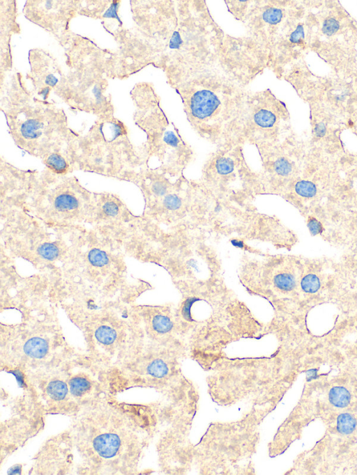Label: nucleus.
I'll return each mask as SVG.
<instances>
[{
    "mask_svg": "<svg viewBox=\"0 0 357 475\" xmlns=\"http://www.w3.org/2000/svg\"><path fill=\"white\" fill-rule=\"evenodd\" d=\"M1 249L31 263L48 277L71 259L81 226L54 228L24 208L0 212Z\"/></svg>",
    "mask_w": 357,
    "mask_h": 475,
    "instance_id": "obj_10",
    "label": "nucleus"
},
{
    "mask_svg": "<svg viewBox=\"0 0 357 475\" xmlns=\"http://www.w3.org/2000/svg\"><path fill=\"white\" fill-rule=\"evenodd\" d=\"M266 193L296 208L312 235L334 243L357 240V150L326 148L297 134Z\"/></svg>",
    "mask_w": 357,
    "mask_h": 475,
    "instance_id": "obj_1",
    "label": "nucleus"
},
{
    "mask_svg": "<svg viewBox=\"0 0 357 475\" xmlns=\"http://www.w3.org/2000/svg\"><path fill=\"white\" fill-rule=\"evenodd\" d=\"M135 217L118 195L107 192H96L88 224L100 233L119 242Z\"/></svg>",
    "mask_w": 357,
    "mask_h": 475,
    "instance_id": "obj_25",
    "label": "nucleus"
},
{
    "mask_svg": "<svg viewBox=\"0 0 357 475\" xmlns=\"http://www.w3.org/2000/svg\"><path fill=\"white\" fill-rule=\"evenodd\" d=\"M13 1H7V6H8V15H6L5 13V16L4 17L1 15V17L5 19V30L6 31L9 30L11 32L16 33L18 31L19 29V25L16 22V11H15V2L14 3ZM10 36H12V33L8 31L6 33L5 36L6 40V45H5V49L6 52V59H7V64L8 67L10 69L12 67V59H11V55H10V49L7 46V45L10 47ZM3 37H1V38H3Z\"/></svg>",
    "mask_w": 357,
    "mask_h": 475,
    "instance_id": "obj_29",
    "label": "nucleus"
},
{
    "mask_svg": "<svg viewBox=\"0 0 357 475\" xmlns=\"http://www.w3.org/2000/svg\"><path fill=\"white\" fill-rule=\"evenodd\" d=\"M39 173L36 169H22L0 159V212L23 208Z\"/></svg>",
    "mask_w": 357,
    "mask_h": 475,
    "instance_id": "obj_26",
    "label": "nucleus"
},
{
    "mask_svg": "<svg viewBox=\"0 0 357 475\" xmlns=\"http://www.w3.org/2000/svg\"><path fill=\"white\" fill-rule=\"evenodd\" d=\"M133 184L144 201L142 216L158 226L175 224L184 231L211 220L213 197L199 181L183 175L173 178L157 168L146 167Z\"/></svg>",
    "mask_w": 357,
    "mask_h": 475,
    "instance_id": "obj_9",
    "label": "nucleus"
},
{
    "mask_svg": "<svg viewBox=\"0 0 357 475\" xmlns=\"http://www.w3.org/2000/svg\"><path fill=\"white\" fill-rule=\"evenodd\" d=\"M41 161L45 168L57 175L67 176L75 171L68 148L64 150L52 152L42 158Z\"/></svg>",
    "mask_w": 357,
    "mask_h": 475,
    "instance_id": "obj_28",
    "label": "nucleus"
},
{
    "mask_svg": "<svg viewBox=\"0 0 357 475\" xmlns=\"http://www.w3.org/2000/svg\"><path fill=\"white\" fill-rule=\"evenodd\" d=\"M309 49L332 72L357 71V20L336 0L305 1Z\"/></svg>",
    "mask_w": 357,
    "mask_h": 475,
    "instance_id": "obj_14",
    "label": "nucleus"
},
{
    "mask_svg": "<svg viewBox=\"0 0 357 475\" xmlns=\"http://www.w3.org/2000/svg\"><path fill=\"white\" fill-rule=\"evenodd\" d=\"M158 406L131 403L110 396L72 418L68 428L79 475H134L156 433Z\"/></svg>",
    "mask_w": 357,
    "mask_h": 475,
    "instance_id": "obj_3",
    "label": "nucleus"
},
{
    "mask_svg": "<svg viewBox=\"0 0 357 475\" xmlns=\"http://www.w3.org/2000/svg\"><path fill=\"white\" fill-rule=\"evenodd\" d=\"M95 195L75 176L57 175L45 168L39 172L22 208L51 227L86 226L93 212Z\"/></svg>",
    "mask_w": 357,
    "mask_h": 475,
    "instance_id": "obj_15",
    "label": "nucleus"
},
{
    "mask_svg": "<svg viewBox=\"0 0 357 475\" xmlns=\"http://www.w3.org/2000/svg\"><path fill=\"white\" fill-rule=\"evenodd\" d=\"M6 373L15 376L17 387L11 391L1 389V465L44 429L47 416L23 373L18 371Z\"/></svg>",
    "mask_w": 357,
    "mask_h": 475,
    "instance_id": "obj_18",
    "label": "nucleus"
},
{
    "mask_svg": "<svg viewBox=\"0 0 357 475\" xmlns=\"http://www.w3.org/2000/svg\"><path fill=\"white\" fill-rule=\"evenodd\" d=\"M306 16L305 1H302L268 50V70L278 79L310 52Z\"/></svg>",
    "mask_w": 357,
    "mask_h": 475,
    "instance_id": "obj_22",
    "label": "nucleus"
},
{
    "mask_svg": "<svg viewBox=\"0 0 357 475\" xmlns=\"http://www.w3.org/2000/svg\"><path fill=\"white\" fill-rule=\"evenodd\" d=\"M199 182L215 198L240 208H253L252 201L261 195L258 173L248 166L241 144L216 147L203 165Z\"/></svg>",
    "mask_w": 357,
    "mask_h": 475,
    "instance_id": "obj_17",
    "label": "nucleus"
},
{
    "mask_svg": "<svg viewBox=\"0 0 357 475\" xmlns=\"http://www.w3.org/2000/svg\"><path fill=\"white\" fill-rule=\"evenodd\" d=\"M74 444L67 428L47 438L40 446L29 471L32 475H67L75 472Z\"/></svg>",
    "mask_w": 357,
    "mask_h": 475,
    "instance_id": "obj_24",
    "label": "nucleus"
},
{
    "mask_svg": "<svg viewBox=\"0 0 357 475\" xmlns=\"http://www.w3.org/2000/svg\"><path fill=\"white\" fill-rule=\"evenodd\" d=\"M293 131L286 104L266 88L250 91L241 123L239 143L257 149L279 143Z\"/></svg>",
    "mask_w": 357,
    "mask_h": 475,
    "instance_id": "obj_19",
    "label": "nucleus"
},
{
    "mask_svg": "<svg viewBox=\"0 0 357 475\" xmlns=\"http://www.w3.org/2000/svg\"><path fill=\"white\" fill-rule=\"evenodd\" d=\"M268 65V52L254 40L227 33L218 56L165 74L167 83L180 96L192 128L218 147L240 144L248 87Z\"/></svg>",
    "mask_w": 357,
    "mask_h": 475,
    "instance_id": "obj_2",
    "label": "nucleus"
},
{
    "mask_svg": "<svg viewBox=\"0 0 357 475\" xmlns=\"http://www.w3.org/2000/svg\"><path fill=\"white\" fill-rule=\"evenodd\" d=\"M0 338L1 372L34 371L79 351L67 342L55 312L34 315L17 323L1 322Z\"/></svg>",
    "mask_w": 357,
    "mask_h": 475,
    "instance_id": "obj_11",
    "label": "nucleus"
},
{
    "mask_svg": "<svg viewBox=\"0 0 357 475\" xmlns=\"http://www.w3.org/2000/svg\"><path fill=\"white\" fill-rule=\"evenodd\" d=\"M75 325L83 334L85 352L107 373L130 360L139 346V328L131 304L98 310Z\"/></svg>",
    "mask_w": 357,
    "mask_h": 475,
    "instance_id": "obj_16",
    "label": "nucleus"
},
{
    "mask_svg": "<svg viewBox=\"0 0 357 475\" xmlns=\"http://www.w3.org/2000/svg\"><path fill=\"white\" fill-rule=\"evenodd\" d=\"M23 374L46 415L73 418L89 406L114 396L107 371L85 352Z\"/></svg>",
    "mask_w": 357,
    "mask_h": 475,
    "instance_id": "obj_7",
    "label": "nucleus"
},
{
    "mask_svg": "<svg viewBox=\"0 0 357 475\" xmlns=\"http://www.w3.org/2000/svg\"><path fill=\"white\" fill-rule=\"evenodd\" d=\"M106 76L84 70H70L54 93L72 110L84 111L98 118L114 116V108L106 95Z\"/></svg>",
    "mask_w": 357,
    "mask_h": 475,
    "instance_id": "obj_21",
    "label": "nucleus"
},
{
    "mask_svg": "<svg viewBox=\"0 0 357 475\" xmlns=\"http://www.w3.org/2000/svg\"><path fill=\"white\" fill-rule=\"evenodd\" d=\"M147 65L165 73L200 65L223 50L227 33L204 0L132 1Z\"/></svg>",
    "mask_w": 357,
    "mask_h": 475,
    "instance_id": "obj_4",
    "label": "nucleus"
},
{
    "mask_svg": "<svg viewBox=\"0 0 357 475\" xmlns=\"http://www.w3.org/2000/svg\"><path fill=\"white\" fill-rule=\"evenodd\" d=\"M29 21L51 33L63 47L70 38L69 23L77 12V1H27L23 10Z\"/></svg>",
    "mask_w": 357,
    "mask_h": 475,
    "instance_id": "obj_23",
    "label": "nucleus"
},
{
    "mask_svg": "<svg viewBox=\"0 0 357 475\" xmlns=\"http://www.w3.org/2000/svg\"><path fill=\"white\" fill-rule=\"evenodd\" d=\"M75 171L134 183L149 167L141 146L130 141L125 123L114 116L100 117L68 146Z\"/></svg>",
    "mask_w": 357,
    "mask_h": 475,
    "instance_id": "obj_8",
    "label": "nucleus"
},
{
    "mask_svg": "<svg viewBox=\"0 0 357 475\" xmlns=\"http://www.w3.org/2000/svg\"><path fill=\"white\" fill-rule=\"evenodd\" d=\"M121 244L92 228H80L70 260L50 277L51 295L66 314H88L119 304L139 284L128 283Z\"/></svg>",
    "mask_w": 357,
    "mask_h": 475,
    "instance_id": "obj_5",
    "label": "nucleus"
},
{
    "mask_svg": "<svg viewBox=\"0 0 357 475\" xmlns=\"http://www.w3.org/2000/svg\"><path fill=\"white\" fill-rule=\"evenodd\" d=\"M29 61L30 71L26 78L33 87L32 93L38 98L47 101L51 91H56L65 75L52 55L43 49H31Z\"/></svg>",
    "mask_w": 357,
    "mask_h": 475,
    "instance_id": "obj_27",
    "label": "nucleus"
},
{
    "mask_svg": "<svg viewBox=\"0 0 357 475\" xmlns=\"http://www.w3.org/2000/svg\"><path fill=\"white\" fill-rule=\"evenodd\" d=\"M280 80L287 81L305 102L310 114L321 116L357 139V71L314 73L305 59L294 64Z\"/></svg>",
    "mask_w": 357,
    "mask_h": 475,
    "instance_id": "obj_12",
    "label": "nucleus"
},
{
    "mask_svg": "<svg viewBox=\"0 0 357 475\" xmlns=\"http://www.w3.org/2000/svg\"><path fill=\"white\" fill-rule=\"evenodd\" d=\"M131 95L136 107L134 121L146 135V141L140 146L147 164L154 158L160 163L157 169L172 177L183 175L195 153L167 116L153 84H137Z\"/></svg>",
    "mask_w": 357,
    "mask_h": 475,
    "instance_id": "obj_13",
    "label": "nucleus"
},
{
    "mask_svg": "<svg viewBox=\"0 0 357 475\" xmlns=\"http://www.w3.org/2000/svg\"><path fill=\"white\" fill-rule=\"evenodd\" d=\"M228 11L241 22L251 38L268 54L282 29L297 10L298 0H226Z\"/></svg>",
    "mask_w": 357,
    "mask_h": 475,
    "instance_id": "obj_20",
    "label": "nucleus"
},
{
    "mask_svg": "<svg viewBox=\"0 0 357 475\" xmlns=\"http://www.w3.org/2000/svg\"><path fill=\"white\" fill-rule=\"evenodd\" d=\"M1 88V110L15 145L31 156L66 150L79 134L72 130L64 111L37 98L26 86L20 72Z\"/></svg>",
    "mask_w": 357,
    "mask_h": 475,
    "instance_id": "obj_6",
    "label": "nucleus"
}]
</instances>
